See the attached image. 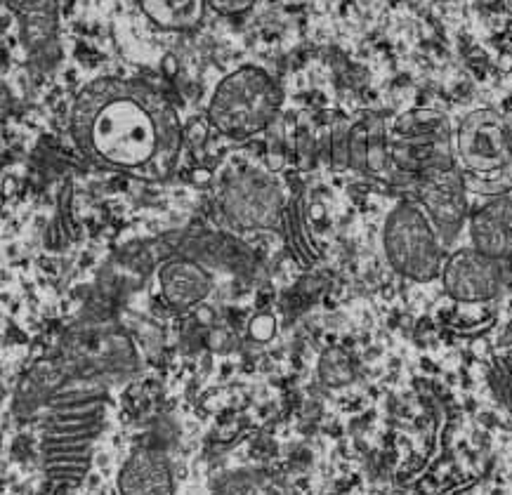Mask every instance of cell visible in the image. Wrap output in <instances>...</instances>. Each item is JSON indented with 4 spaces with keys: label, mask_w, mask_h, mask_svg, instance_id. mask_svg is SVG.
Listing matches in <instances>:
<instances>
[{
    "label": "cell",
    "mask_w": 512,
    "mask_h": 495,
    "mask_svg": "<svg viewBox=\"0 0 512 495\" xmlns=\"http://www.w3.org/2000/svg\"><path fill=\"white\" fill-rule=\"evenodd\" d=\"M215 495H293V491L274 472L236 470L218 479Z\"/></svg>",
    "instance_id": "16"
},
{
    "label": "cell",
    "mask_w": 512,
    "mask_h": 495,
    "mask_svg": "<svg viewBox=\"0 0 512 495\" xmlns=\"http://www.w3.org/2000/svg\"><path fill=\"white\" fill-rule=\"evenodd\" d=\"M159 288L163 300L175 312H187L201 305L206 297L213 293V274L208 272L196 257L189 255H173L161 264L159 272Z\"/></svg>",
    "instance_id": "12"
},
{
    "label": "cell",
    "mask_w": 512,
    "mask_h": 495,
    "mask_svg": "<svg viewBox=\"0 0 512 495\" xmlns=\"http://www.w3.org/2000/svg\"><path fill=\"white\" fill-rule=\"evenodd\" d=\"M208 0H140L144 15L161 29L187 31L199 26Z\"/></svg>",
    "instance_id": "15"
},
{
    "label": "cell",
    "mask_w": 512,
    "mask_h": 495,
    "mask_svg": "<svg viewBox=\"0 0 512 495\" xmlns=\"http://www.w3.org/2000/svg\"><path fill=\"white\" fill-rule=\"evenodd\" d=\"M446 243L435 224L416 201H402L390 210L383 224L385 260L404 279L428 283L439 279Z\"/></svg>",
    "instance_id": "6"
},
{
    "label": "cell",
    "mask_w": 512,
    "mask_h": 495,
    "mask_svg": "<svg viewBox=\"0 0 512 495\" xmlns=\"http://www.w3.org/2000/svg\"><path fill=\"white\" fill-rule=\"evenodd\" d=\"M220 15H241V12L251 10L255 0H208Z\"/></svg>",
    "instance_id": "18"
},
{
    "label": "cell",
    "mask_w": 512,
    "mask_h": 495,
    "mask_svg": "<svg viewBox=\"0 0 512 495\" xmlns=\"http://www.w3.org/2000/svg\"><path fill=\"white\" fill-rule=\"evenodd\" d=\"M3 3L15 12L29 62L38 71H50L59 59L57 0H3Z\"/></svg>",
    "instance_id": "10"
},
{
    "label": "cell",
    "mask_w": 512,
    "mask_h": 495,
    "mask_svg": "<svg viewBox=\"0 0 512 495\" xmlns=\"http://www.w3.org/2000/svg\"><path fill=\"white\" fill-rule=\"evenodd\" d=\"M496 3H498V5H501V8H503V10H508V12H510V15H512V0H496Z\"/></svg>",
    "instance_id": "19"
},
{
    "label": "cell",
    "mask_w": 512,
    "mask_h": 495,
    "mask_svg": "<svg viewBox=\"0 0 512 495\" xmlns=\"http://www.w3.org/2000/svg\"><path fill=\"white\" fill-rule=\"evenodd\" d=\"M218 208L239 231L274 229L284 213V194L277 180L255 165H241L220 184Z\"/></svg>",
    "instance_id": "8"
},
{
    "label": "cell",
    "mask_w": 512,
    "mask_h": 495,
    "mask_svg": "<svg viewBox=\"0 0 512 495\" xmlns=\"http://www.w3.org/2000/svg\"><path fill=\"white\" fill-rule=\"evenodd\" d=\"M442 286L451 300L463 305L491 302L508 290L512 281V264L501 257L479 253L477 248H461L444 260Z\"/></svg>",
    "instance_id": "9"
},
{
    "label": "cell",
    "mask_w": 512,
    "mask_h": 495,
    "mask_svg": "<svg viewBox=\"0 0 512 495\" xmlns=\"http://www.w3.org/2000/svg\"><path fill=\"white\" fill-rule=\"evenodd\" d=\"M69 130L81 154L97 168L144 182L173 175L182 128L161 92L126 78H95L78 92Z\"/></svg>",
    "instance_id": "1"
},
{
    "label": "cell",
    "mask_w": 512,
    "mask_h": 495,
    "mask_svg": "<svg viewBox=\"0 0 512 495\" xmlns=\"http://www.w3.org/2000/svg\"><path fill=\"white\" fill-rule=\"evenodd\" d=\"M317 375L326 387L340 389L352 385L357 378V363L343 347H328L321 352L317 363Z\"/></svg>",
    "instance_id": "17"
},
{
    "label": "cell",
    "mask_w": 512,
    "mask_h": 495,
    "mask_svg": "<svg viewBox=\"0 0 512 495\" xmlns=\"http://www.w3.org/2000/svg\"><path fill=\"white\" fill-rule=\"evenodd\" d=\"M333 158L343 168L359 170L371 177H383L390 168V147H387L385 125L378 116H369L364 121L343 128L333 137Z\"/></svg>",
    "instance_id": "11"
},
{
    "label": "cell",
    "mask_w": 512,
    "mask_h": 495,
    "mask_svg": "<svg viewBox=\"0 0 512 495\" xmlns=\"http://www.w3.org/2000/svg\"><path fill=\"white\" fill-rule=\"evenodd\" d=\"M118 495H175L168 455L159 448H135L118 472Z\"/></svg>",
    "instance_id": "13"
},
{
    "label": "cell",
    "mask_w": 512,
    "mask_h": 495,
    "mask_svg": "<svg viewBox=\"0 0 512 495\" xmlns=\"http://www.w3.org/2000/svg\"><path fill=\"white\" fill-rule=\"evenodd\" d=\"M102 389L71 387L45 406L43 465L55 484H81L90 467V453L102 429Z\"/></svg>",
    "instance_id": "2"
},
{
    "label": "cell",
    "mask_w": 512,
    "mask_h": 495,
    "mask_svg": "<svg viewBox=\"0 0 512 495\" xmlns=\"http://www.w3.org/2000/svg\"><path fill=\"white\" fill-rule=\"evenodd\" d=\"M454 158L472 194L505 196L512 189V116L475 109L458 123Z\"/></svg>",
    "instance_id": "4"
},
{
    "label": "cell",
    "mask_w": 512,
    "mask_h": 495,
    "mask_svg": "<svg viewBox=\"0 0 512 495\" xmlns=\"http://www.w3.org/2000/svg\"><path fill=\"white\" fill-rule=\"evenodd\" d=\"M64 389H102L126 382L140 371V354L133 338L118 323L90 321L71 328L52 354Z\"/></svg>",
    "instance_id": "3"
},
{
    "label": "cell",
    "mask_w": 512,
    "mask_h": 495,
    "mask_svg": "<svg viewBox=\"0 0 512 495\" xmlns=\"http://www.w3.org/2000/svg\"><path fill=\"white\" fill-rule=\"evenodd\" d=\"M281 107L279 83L260 66H239L227 74L208 102V121L234 140L258 135Z\"/></svg>",
    "instance_id": "5"
},
{
    "label": "cell",
    "mask_w": 512,
    "mask_h": 495,
    "mask_svg": "<svg viewBox=\"0 0 512 495\" xmlns=\"http://www.w3.org/2000/svg\"><path fill=\"white\" fill-rule=\"evenodd\" d=\"M470 246L501 260H512V198L494 196L468 220Z\"/></svg>",
    "instance_id": "14"
},
{
    "label": "cell",
    "mask_w": 512,
    "mask_h": 495,
    "mask_svg": "<svg viewBox=\"0 0 512 495\" xmlns=\"http://www.w3.org/2000/svg\"><path fill=\"white\" fill-rule=\"evenodd\" d=\"M468 184L449 154H432L420 165L416 184V203L430 217L446 246H451L470 220Z\"/></svg>",
    "instance_id": "7"
}]
</instances>
